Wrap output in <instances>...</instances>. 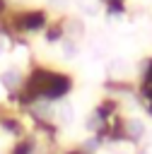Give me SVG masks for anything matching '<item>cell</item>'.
<instances>
[{
	"mask_svg": "<svg viewBox=\"0 0 152 154\" xmlns=\"http://www.w3.org/2000/svg\"><path fill=\"white\" fill-rule=\"evenodd\" d=\"M128 130H130L133 137H140V135L145 132V125H142L140 120H130V123H128Z\"/></svg>",
	"mask_w": 152,
	"mask_h": 154,
	"instance_id": "obj_1",
	"label": "cell"
},
{
	"mask_svg": "<svg viewBox=\"0 0 152 154\" xmlns=\"http://www.w3.org/2000/svg\"><path fill=\"white\" fill-rule=\"evenodd\" d=\"M0 53H2V41H0Z\"/></svg>",
	"mask_w": 152,
	"mask_h": 154,
	"instance_id": "obj_4",
	"label": "cell"
},
{
	"mask_svg": "<svg viewBox=\"0 0 152 154\" xmlns=\"http://www.w3.org/2000/svg\"><path fill=\"white\" fill-rule=\"evenodd\" d=\"M70 118H72V108H70L68 103H63V106H60V120H63V123H70Z\"/></svg>",
	"mask_w": 152,
	"mask_h": 154,
	"instance_id": "obj_2",
	"label": "cell"
},
{
	"mask_svg": "<svg viewBox=\"0 0 152 154\" xmlns=\"http://www.w3.org/2000/svg\"><path fill=\"white\" fill-rule=\"evenodd\" d=\"M2 79H5V84H14V82H17V75H14V72H5Z\"/></svg>",
	"mask_w": 152,
	"mask_h": 154,
	"instance_id": "obj_3",
	"label": "cell"
}]
</instances>
